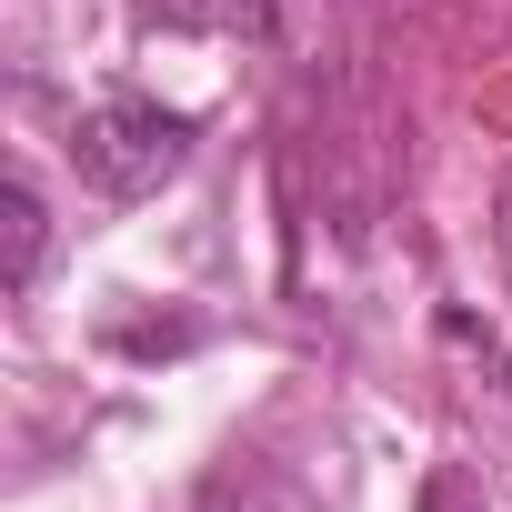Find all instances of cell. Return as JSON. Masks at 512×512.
I'll list each match as a JSON object with an SVG mask.
<instances>
[{
	"label": "cell",
	"mask_w": 512,
	"mask_h": 512,
	"mask_svg": "<svg viewBox=\"0 0 512 512\" xmlns=\"http://www.w3.org/2000/svg\"><path fill=\"white\" fill-rule=\"evenodd\" d=\"M71 151H81V181H101L111 201H141V191H161L191 161V121L151 111V101H111V111H91L71 131Z\"/></svg>",
	"instance_id": "6da1fadb"
},
{
	"label": "cell",
	"mask_w": 512,
	"mask_h": 512,
	"mask_svg": "<svg viewBox=\"0 0 512 512\" xmlns=\"http://www.w3.org/2000/svg\"><path fill=\"white\" fill-rule=\"evenodd\" d=\"M31 262H41V191L11 181V292L31 282Z\"/></svg>",
	"instance_id": "7a4b0ae2"
}]
</instances>
